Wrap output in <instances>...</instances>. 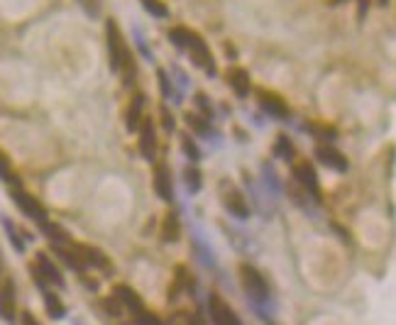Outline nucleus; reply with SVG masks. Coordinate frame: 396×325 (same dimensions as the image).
I'll return each instance as SVG.
<instances>
[{
	"instance_id": "e433bc0d",
	"label": "nucleus",
	"mask_w": 396,
	"mask_h": 325,
	"mask_svg": "<svg viewBox=\"0 0 396 325\" xmlns=\"http://www.w3.org/2000/svg\"><path fill=\"white\" fill-rule=\"evenodd\" d=\"M379 3H387V0H379Z\"/></svg>"
},
{
	"instance_id": "dca6fc26",
	"label": "nucleus",
	"mask_w": 396,
	"mask_h": 325,
	"mask_svg": "<svg viewBox=\"0 0 396 325\" xmlns=\"http://www.w3.org/2000/svg\"><path fill=\"white\" fill-rule=\"evenodd\" d=\"M225 81H228V86L235 91L238 98H245L252 89L250 74H248V69H243V66H230L228 74H225Z\"/></svg>"
},
{
	"instance_id": "c85d7f7f",
	"label": "nucleus",
	"mask_w": 396,
	"mask_h": 325,
	"mask_svg": "<svg viewBox=\"0 0 396 325\" xmlns=\"http://www.w3.org/2000/svg\"><path fill=\"white\" fill-rule=\"evenodd\" d=\"M196 106L200 108V117H205V120L213 117V108H210V103L205 101V93H196Z\"/></svg>"
},
{
	"instance_id": "ddd939ff",
	"label": "nucleus",
	"mask_w": 396,
	"mask_h": 325,
	"mask_svg": "<svg viewBox=\"0 0 396 325\" xmlns=\"http://www.w3.org/2000/svg\"><path fill=\"white\" fill-rule=\"evenodd\" d=\"M154 193L162 200L174 198V184H172V172L164 162L154 164Z\"/></svg>"
},
{
	"instance_id": "473e14b6",
	"label": "nucleus",
	"mask_w": 396,
	"mask_h": 325,
	"mask_svg": "<svg viewBox=\"0 0 396 325\" xmlns=\"http://www.w3.org/2000/svg\"><path fill=\"white\" fill-rule=\"evenodd\" d=\"M159 84H162L164 96H167V93H172V84H169V79H167V71H164V69H159Z\"/></svg>"
},
{
	"instance_id": "2eb2a0df",
	"label": "nucleus",
	"mask_w": 396,
	"mask_h": 325,
	"mask_svg": "<svg viewBox=\"0 0 396 325\" xmlns=\"http://www.w3.org/2000/svg\"><path fill=\"white\" fill-rule=\"evenodd\" d=\"M115 298L122 303V308H127V311L132 313V318L140 316L142 311H147L145 303H142V298L137 296L135 288L125 286V283H117V286H115Z\"/></svg>"
},
{
	"instance_id": "f03ea898",
	"label": "nucleus",
	"mask_w": 396,
	"mask_h": 325,
	"mask_svg": "<svg viewBox=\"0 0 396 325\" xmlns=\"http://www.w3.org/2000/svg\"><path fill=\"white\" fill-rule=\"evenodd\" d=\"M169 39H172L174 44L179 46V49L189 51L193 59V64L200 66V69L205 71L208 76H215V59L213 54H210L208 44H205V39L200 37L196 30H189V27H174L172 32H169Z\"/></svg>"
},
{
	"instance_id": "412c9836",
	"label": "nucleus",
	"mask_w": 396,
	"mask_h": 325,
	"mask_svg": "<svg viewBox=\"0 0 396 325\" xmlns=\"http://www.w3.org/2000/svg\"><path fill=\"white\" fill-rule=\"evenodd\" d=\"M3 228H5V232H8V237H10V242H13L15 250H18V252H25V240H23V235H20L18 225H15L13 220L3 218Z\"/></svg>"
},
{
	"instance_id": "cd10ccee",
	"label": "nucleus",
	"mask_w": 396,
	"mask_h": 325,
	"mask_svg": "<svg viewBox=\"0 0 396 325\" xmlns=\"http://www.w3.org/2000/svg\"><path fill=\"white\" fill-rule=\"evenodd\" d=\"M181 149H184V154L191 159V162H198V159H200V149L196 147V142H193L189 135L181 139Z\"/></svg>"
},
{
	"instance_id": "7ed1b4c3",
	"label": "nucleus",
	"mask_w": 396,
	"mask_h": 325,
	"mask_svg": "<svg viewBox=\"0 0 396 325\" xmlns=\"http://www.w3.org/2000/svg\"><path fill=\"white\" fill-rule=\"evenodd\" d=\"M240 281H243L245 293L252 298L255 303H267L269 298V288H267V281L260 272L252 265H240Z\"/></svg>"
},
{
	"instance_id": "f257e3e1",
	"label": "nucleus",
	"mask_w": 396,
	"mask_h": 325,
	"mask_svg": "<svg viewBox=\"0 0 396 325\" xmlns=\"http://www.w3.org/2000/svg\"><path fill=\"white\" fill-rule=\"evenodd\" d=\"M106 42H108V64L113 71L122 74V84L130 86L132 76H135V56H132L130 46L125 42V34H122L120 25L115 20H108L106 23Z\"/></svg>"
},
{
	"instance_id": "c756f323",
	"label": "nucleus",
	"mask_w": 396,
	"mask_h": 325,
	"mask_svg": "<svg viewBox=\"0 0 396 325\" xmlns=\"http://www.w3.org/2000/svg\"><path fill=\"white\" fill-rule=\"evenodd\" d=\"M103 308L108 311V316L117 318V316H120V311H122V303L117 301L115 296H113V298H106V301H103Z\"/></svg>"
},
{
	"instance_id": "4be33fe9",
	"label": "nucleus",
	"mask_w": 396,
	"mask_h": 325,
	"mask_svg": "<svg viewBox=\"0 0 396 325\" xmlns=\"http://www.w3.org/2000/svg\"><path fill=\"white\" fill-rule=\"evenodd\" d=\"M274 154L281 159H291L294 157V144H291V139L286 135H276V142H274Z\"/></svg>"
},
{
	"instance_id": "f704fd0d",
	"label": "nucleus",
	"mask_w": 396,
	"mask_h": 325,
	"mask_svg": "<svg viewBox=\"0 0 396 325\" xmlns=\"http://www.w3.org/2000/svg\"><path fill=\"white\" fill-rule=\"evenodd\" d=\"M0 279H3V257H0Z\"/></svg>"
},
{
	"instance_id": "bb28decb",
	"label": "nucleus",
	"mask_w": 396,
	"mask_h": 325,
	"mask_svg": "<svg viewBox=\"0 0 396 325\" xmlns=\"http://www.w3.org/2000/svg\"><path fill=\"white\" fill-rule=\"evenodd\" d=\"M142 8H145L147 13H152L154 18H167L169 15L167 5H164L162 0H142Z\"/></svg>"
},
{
	"instance_id": "0eeeda50",
	"label": "nucleus",
	"mask_w": 396,
	"mask_h": 325,
	"mask_svg": "<svg viewBox=\"0 0 396 325\" xmlns=\"http://www.w3.org/2000/svg\"><path fill=\"white\" fill-rule=\"evenodd\" d=\"M13 200L18 203V208L23 210L25 215H30L32 220H37V223H44V220H47V208H44V205L39 203L34 196H30L27 191L15 189L13 191Z\"/></svg>"
},
{
	"instance_id": "423d86ee",
	"label": "nucleus",
	"mask_w": 396,
	"mask_h": 325,
	"mask_svg": "<svg viewBox=\"0 0 396 325\" xmlns=\"http://www.w3.org/2000/svg\"><path fill=\"white\" fill-rule=\"evenodd\" d=\"M137 132H140V139H137V149H140L142 159H147V162H154V159H157V130H154L152 117H142V122H140V127H137Z\"/></svg>"
},
{
	"instance_id": "a211bd4d",
	"label": "nucleus",
	"mask_w": 396,
	"mask_h": 325,
	"mask_svg": "<svg viewBox=\"0 0 396 325\" xmlns=\"http://www.w3.org/2000/svg\"><path fill=\"white\" fill-rule=\"evenodd\" d=\"M181 237V220H179V213L169 210L162 220V242H177Z\"/></svg>"
},
{
	"instance_id": "393cba45",
	"label": "nucleus",
	"mask_w": 396,
	"mask_h": 325,
	"mask_svg": "<svg viewBox=\"0 0 396 325\" xmlns=\"http://www.w3.org/2000/svg\"><path fill=\"white\" fill-rule=\"evenodd\" d=\"M184 181H186V189L191 191V193H198L200 186H203V179H200V172L196 167H186V172H184Z\"/></svg>"
},
{
	"instance_id": "f8f14e48",
	"label": "nucleus",
	"mask_w": 396,
	"mask_h": 325,
	"mask_svg": "<svg viewBox=\"0 0 396 325\" xmlns=\"http://www.w3.org/2000/svg\"><path fill=\"white\" fill-rule=\"evenodd\" d=\"M15 283L13 279H3L0 281V318L5 323H15Z\"/></svg>"
},
{
	"instance_id": "39448f33",
	"label": "nucleus",
	"mask_w": 396,
	"mask_h": 325,
	"mask_svg": "<svg viewBox=\"0 0 396 325\" xmlns=\"http://www.w3.org/2000/svg\"><path fill=\"white\" fill-rule=\"evenodd\" d=\"M294 179H296V184L306 191V193H311L316 200H321V184H318V174H316V169H313L311 162H306V159L296 162L294 164Z\"/></svg>"
},
{
	"instance_id": "9b49d317",
	"label": "nucleus",
	"mask_w": 396,
	"mask_h": 325,
	"mask_svg": "<svg viewBox=\"0 0 396 325\" xmlns=\"http://www.w3.org/2000/svg\"><path fill=\"white\" fill-rule=\"evenodd\" d=\"M257 103H260V108L267 115L276 117V120H284L289 115V106L284 103V98H279L272 91H257Z\"/></svg>"
},
{
	"instance_id": "c9c22d12",
	"label": "nucleus",
	"mask_w": 396,
	"mask_h": 325,
	"mask_svg": "<svg viewBox=\"0 0 396 325\" xmlns=\"http://www.w3.org/2000/svg\"><path fill=\"white\" fill-rule=\"evenodd\" d=\"M331 3H340V0H331Z\"/></svg>"
},
{
	"instance_id": "4468645a",
	"label": "nucleus",
	"mask_w": 396,
	"mask_h": 325,
	"mask_svg": "<svg viewBox=\"0 0 396 325\" xmlns=\"http://www.w3.org/2000/svg\"><path fill=\"white\" fill-rule=\"evenodd\" d=\"M32 267L47 283H54L56 288H64V276L59 274V269H56V265L47 257V252H37V260H34Z\"/></svg>"
},
{
	"instance_id": "6e6552de",
	"label": "nucleus",
	"mask_w": 396,
	"mask_h": 325,
	"mask_svg": "<svg viewBox=\"0 0 396 325\" xmlns=\"http://www.w3.org/2000/svg\"><path fill=\"white\" fill-rule=\"evenodd\" d=\"M208 311H210V318H213L215 325H243L238 313H235L233 308L228 306V301H223L218 293H213V296H210Z\"/></svg>"
},
{
	"instance_id": "2f4dec72",
	"label": "nucleus",
	"mask_w": 396,
	"mask_h": 325,
	"mask_svg": "<svg viewBox=\"0 0 396 325\" xmlns=\"http://www.w3.org/2000/svg\"><path fill=\"white\" fill-rule=\"evenodd\" d=\"M162 125H164V130H169V132L177 127V122H174V115L167 110V108H162Z\"/></svg>"
},
{
	"instance_id": "a878e982",
	"label": "nucleus",
	"mask_w": 396,
	"mask_h": 325,
	"mask_svg": "<svg viewBox=\"0 0 396 325\" xmlns=\"http://www.w3.org/2000/svg\"><path fill=\"white\" fill-rule=\"evenodd\" d=\"M0 179L18 186V177H15V172H13V164H10L8 154H5L3 149H0Z\"/></svg>"
},
{
	"instance_id": "9d476101",
	"label": "nucleus",
	"mask_w": 396,
	"mask_h": 325,
	"mask_svg": "<svg viewBox=\"0 0 396 325\" xmlns=\"http://www.w3.org/2000/svg\"><path fill=\"white\" fill-rule=\"evenodd\" d=\"M71 245H74V250L79 252V257L84 260L86 267H96V269H103V272H113L110 260H108V257L103 255L98 247L84 245V242H71Z\"/></svg>"
},
{
	"instance_id": "f3484780",
	"label": "nucleus",
	"mask_w": 396,
	"mask_h": 325,
	"mask_svg": "<svg viewBox=\"0 0 396 325\" xmlns=\"http://www.w3.org/2000/svg\"><path fill=\"white\" fill-rule=\"evenodd\" d=\"M142 108H145V96L142 93H135V96L130 98V106H127V113H125V125L130 132H137V127H140L142 122Z\"/></svg>"
},
{
	"instance_id": "20e7f679",
	"label": "nucleus",
	"mask_w": 396,
	"mask_h": 325,
	"mask_svg": "<svg viewBox=\"0 0 396 325\" xmlns=\"http://www.w3.org/2000/svg\"><path fill=\"white\" fill-rule=\"evenodd\" d=\"M220 200H223L225 210L230 215H235L238 220H248L250 218V205L245 200L243 191L230 181H220Z\"/></svg>"
},
{
	"instance_id": "72a5a7b5",
	"label": "nucleus",
	"mask_w": 396,
	"mask_h": 325,
	"mask_svg": "<svg viewBox=\"0 0 396 325\" xmlns=\"http://www.w3.org/2000/svg\"><path fill=\"white\" fill-rule=\"evenodd\" d=\"M23 325H39V323H37V318H34L32 313L25 311V313H23Z\"/></svg>"
},
{
	"instance_id": "5701e85b",
	"label": "nucleus",
	"mask_w": 396,
	"mask_h": 325,
	"mask_svg": "<svg viewBox=\"0 0 396 325\" xmlns=\"http://www.w3.org/2000/svg\"><path fill=\"white\" fill-rule=\"evenodd\" d=\"M184 120H186V125L191 127L196 135H208V120H205V117L196 115V113H186Z\"/></svg>"
},
{
	"instance_id": "aec40b11",
	"label": "nucleus",
	"mask_w": 396,
	"mask_h": 325,
	"mask_svg": "<svg viewBox=\"0 0 396 325\" xmlns=\"http://www.w3.org/2000/svg\"><path fill=\"white\" fill-rule=\"evenodd\" d=\"M189 288V274H186V267H177V276H174V283L169 288V301L181 296V291Z\"/></svg>"
},
{
	"instance_id": "7c9ffc66",
	"label": "nucleus",
	"mask_w": 396,
	"mask_h": 325,
	"mask_svg": "<svg viewBox=\"0 0 396 325\" xmlns=\"http://www.w3.org/2000/svg\"><path fill=\"white\" fill-rule=\"evenodd\" d=\"M135 323L137 325H162V321H159L154 313H149V311H142L140 316H135Z\"/></svg>"
},
{
	"instance_id": "1a4fd4ad",
	"label": "nucleus",
	"mask_w": 396,
	"mask_h": 325,
	"mask_svg": "<svg viewBox=\"0 0 396 325\" xmlns=\"http://www.w3.org/2000/svg\"><path fill=\"white\" fill-rule=\"evenodd\" d=\"M316 157H318V162H321L323 167L333 169V172L345 174L350 169V162H347L345 154L338 152V149L331 147V144H316Z\"/></svg>"
},
{
	"instance_id": "b1692460",
	"label": "nucleus",
	"mask_w": 396,
	"mask_h": 325,
	"mask_svg": "<svg viewBox=\"0 0 396 325\" xmlns=\"http://www.w3.org/2000/svg\"><path fill=\"white\" fill-rule=\"evenodd\" d=\"M306 130H308V132H313V135H316L318 139H333V137L338 135L336 127L326 125V122H308Z\"/></svg>"
},
{
	"instance_id": "6ab92c4d",
	"label": "nucleus",
	"mask_w": 396,
	"mask_h": 325,
	"mask_svg": "<svg viewBox=\"0 0 396 325\" xmlns=\"http://www.w3.org/2000/svg\"><path fill=\"white\" fill-rule=\"evenodd\" d=\"M42 298H44V306H47L49 318H54V321H61V318H64V313H66V306L61 303V298L56 296L54 291H49L47 286L42 288Z\"/></svg>"
}]
</instances>
